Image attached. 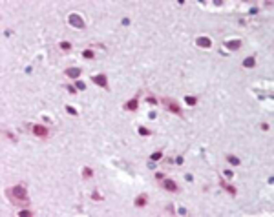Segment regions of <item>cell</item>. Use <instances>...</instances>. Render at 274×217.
Wrapping results in <instances>:
<instances>
[{
	"label": "cell",
	"mask_w": 274,
	"mask_h": 217,
	"mask_svg": "<svg viewBox=\"0 0 274 217\" xmlns=\"http://www.w3.org/2000/svg\"><path fill=\"white\" fill-rule=\"evenodd\" d=\"M6 195L11 197L13 203H17V201H24V203H28V192H26V188L20 186V184H15L13 188L6 190Z\"/></svg>",
	"instance_id": "cell-1"
},
{
	"label": "cell",
	"mask_w": 274,
	"mask_h": 217,
	"mask_svg": "<svg viewBox=\"0 0 274 217\" xmlns=\"http://www.w3.org/2000/svg\"><path fill=\"white\" fill-rule=\"evenodd\" d=\"M161 102L164 104V108H166L168 111H172V113H176V115L183 117V111H181V108H179V104H177L176 100H174V98H166V97H164Z\"/></svg>",
	"instance_id": "cell-2"
},
{
	"label": "cell",
	"mask_w": 274,
	"mask_h": 217,
	"mask_svg": "<svg viewBox=\"0 0 274 217\" xmlns=\"http://www.w3.org/2000/svg\"><path fill=\"white\" fill-rule=\"evenodd\" d=\"M68 22L71 24L73 27H77V29H84V26H86V24H84V20H82V17L81 15H77V13H71L68 17Z\"/></svg>",
	"instance_id": "cell-3"
},
{
	"label": "cell",
	"mask_w": 274,
	"mask_h": 217,
	"mask_svg": "<svg viewBox=\"0 0 274 217\" xmlns=\"http://www.w3.org/2000/svg\"><path fill=\"white\" fill-rule=\"evenodd\" d=\"M31 131H33V135H37V137H40V139H46L48 137V128L46 126H42V124H33L31 126Z\"/></svg>",
	"instance_id": "cell-4"
},
{
	"label": "cell",
	"mask_w": 274,
	"mask_h": 217,
	"mask_svg": "<svg viewBox=\"0 0 274 217\" xmlns=\"http://www.w3.org/2000/svg\"><path fill=\"white\" fill-rule=\"evenodd\" d=\"M92 80H93V84L101 86V88H104V90H110V88H108V78H106V75H104V73L93 75V77H92Z\"/></svg>",
	"instance_id": "cell-5"
},
{
	"label": "cell",
	"mask_w": 274,
	"mask_h": 217,
	"mask_svg": "<svg viewBox=\"0 0 274 217\" xmlns=\"http://www.w3.org/2000/svg\"><path fill=\"white\" fill-rule=\"evenodd\" d=\"M137 108H139V98L137 97L130 98L128 102H124V104H123V110H126V111H137Z\"/></svg>",
	"instance_id": "cell-6"
},
{
	"label": "cell",
	"mask_w": 274,
	"mask_h": 217,
	"mask_svg": "<svg viewBox=\"0 0 274 217\" xmlns=\"http://www.w3.org/2000/svg\"><path fill=\"white\" fill-rule=\"evenodd\" d=\"M163 188L166 192H179V186L174 179H163Z\"/></svg>",
	"instance_id": "cell-7"
},
{
	"label": "cell",
	"mask_w": 274,
	"mask_h": 217,
	"mask_svg": "<svg viewBox=\"0 0 274 217\" xmlns=\"http://www.w3.org/2000/svg\"><path fill=\"white\" fill-rule=\"evenodd\" d=\"M81 73H82V70H81V68H77V66L75 68H68V70H66V77L71 78V80H77V78L81 77Z\"/></svg>",
	"instance_id": "cell-8"
},
{
	"label": "cell",
	"mask_w": 274,
	"mask_h": 217,
	"mask_svg": "<svg viewBox=\"0 0 274 217\" xmlns=\"http://www.w3.org/2000/svg\"><path fill=\"white\" fill-rule=\"evenodd\" d=\"M219 186H221V188L225 190V192H228V194H230L232 197H236V194H238L236 188H234V186H230V184H227V182L223 181V179H219Z\"/></svg>",
	"instance_id": "cell-9"
},
{
	"label": "cell",
	"mask_w": 274,
	"mask_h": 217,
	"mask_svg": "<svg viewBox=\"0 0 274 217\" xmlns=\"http://www.w3.org/2000/svg\"><path fill=\"white\" fill-rule=\"evenodd\" d=\"M225 48L230 49V51H238L241 48V40H227L225 42Z\"/></svg>",
	"instance_id": "cell-10"
},
{
	"label": "cell",
	"mask_w": 274,
	"mask_h": 217,
	"mask_svg": "<svg viewBox=\"0 0 274 217\" xmlns=\"http://www.w3.org/2000/svg\"><path fill=\"white\" fill-rule=\"evenodd\" d=\"M196 44L199 48H212V40L208 37H199L197 40H196Z\"/></svg>",
	"instance_id": "cell-11"
},
{
	"label": "cell",
	"mask_w": 274,
	"mask_h": 217,
	"mask_svg": "<svg viewBox=\"0 0 274 217\" xmlns=\"http://www.w3.org/2000/svg\"><path fill=\"white\" fill-rule=\"evenodd\" d=\"M146 203H148L146 194H141V195L135 199V206H137V208H143V206H146Z\"/></svg>",
	"instance_id": "cell-12"
},
{
	"label": "cell",
	"mask_w": 274,
	"mask_h": 217,
	"mask_svg": "<svg viewBox=\"0 0 274 217\" xmlns=\"http://www.w3.org/2000/svg\"><path fill=\"white\" fill-rule=\"evenodd\" d=\"M241 66L243 68H254V66H256V58H254V57H247L245 60L241 62Z\"/></svg>",
	"instance_id": "cell-13"
},
{
	"label": "cell",
	"mask_w": 274,
	"mask_h": 217,
	"mask_svg": "<svg viewBox=\"0 0 274 217\" xmlns=\"http://www.w3.org/2000/svg\"><path fill=\"white\" fill-rule=\"evenodd\" d=\"M90 177H93V170L90 168V166H84L82 168V179H90Z\"/></svg>",
	"instance_id": "cell-14"
},
{
	"label": "cell",
	"mask_w": 274,
	"mask_h": 217,
	"mask_svg": "<svg viewBox=\"0 0 274 217\" xmlns=\"http://www.w3.org/2000/svg\"><path fill=\"white\" fill-rule=\"evenodd\" d=\"M227 161H228V164H232V166H240V159H238L236 155H230V153H228V155H227Z\"/></svg>",
	"instance_id": "cell-15"
},
{
	"label": "cell",
	"mask_w": 274,
	"mask_h": 217,
	"mask_svg": "<svg viewBox=\"0 0 274 217\" xmlns=\"http://www.w3.org/2000/svg\"><path fill=\"white\" fill-rule=\"evenodd\" d=\"M137 131H139V135H141V137H150L152 135V131L148 130V128H144V126H139Z\"/></svg>",
	"instance_id": "cell-16"
},
{
	"label": "cell",
	"mask_w": 274,
	"mask_h": 217,
	"mask_svg": "<svg viewBox=\"0 0 274 217\" xmlns=\"http://www.w3.org/2000/svg\"><path fill=\"white\" fill-rule=\"evenodd\" d=\"M185 102H186L188 106H196V104H197V98L192 97V95H186V97H185Z\"/></svg>",
	"instance_id": "cell-17"
},
{
	"label": "cell",
	"mask_w": 274,
	"mask_h": 217,
	"mask_svg": "<svg viewBox=\"0 0 274 217\" xmlns=\"http://www.w3.org/2000/svg\"><path fill=\"white\" fill-rule=\"evenodd\" d=\"M82 57L88 58V60H92V58H95V53H93L92 49H84V51H82Z\"/></svg>",
	"instance_id": "cell-18"
},
{
	"label": "cell",
	"mask_w": 274,
	"mask_h": 217,
	"mask_svg": "<svg viewBox=\"0 0 274 217\" xmlns=\"http://www.w3.org/2000/svg\"><path fill=\"white\" fill-rule=\"evenodd\" d=\"M59 48H61L62 51H69V49H71V44H69V42H64V40H62L61 44H59Z\"/></svg>",
	"instance_id": "cell-19"
},
{
	"label": "cell",
	"mask_w": 274,
	"mask_h": 217,
	"mask_svg": "<svg viewBox=\"0 0 274 217\" xmlns=\"http://www.w3.org/2000/svg\"><path fill=\"white\" fill-rule=\"evenodd\" d=\"M75 88H77L79 91H84V90H86V84H84L82 80H79V78H77V80H75Z\"/></svg>",
	"instance_id": "cell-20"
},
{
	"label": "cell",
	"mask_w": 274,
	"mask_h": 217,
	"mask_svg": "<svg viewBox=\"0 0 274 217\" xmlns=\"http://www.w3.org/2000/svg\"><path fill=\"white\" fill-rule=\"evenodd\" d=\"M64 110H66V111L69 113V115H79V111H77V110H75V108H73V106H69V104H68L66 108H64Z\"/></svg>",
	"instance_id": "cell-21"
},
{
	"label": "cell",
	"mask_w": 274,
	"mask_h": 217,
	"mask_svg": "<svg viewBox=\"0 0 274 217\" xmlns=\"http://www.w3.org/2000/svg\"><path fill=\"white\" fill-rule=\"evenodd\" d=\"M146 102H148V104H152V106H156L157 104V98L153 95H150V97H146Z\"/></svg>",
	"instance_id": "cell-22"
},
{
	"label": "cell",
	"mask_w": 274,
	"mask_h": 217,
	"mask_svg": "<svg viewBox=\"0 0 274 217\" xmlns=\"http://www.w3.org/2000/svg\"><path fill=\"white\" fill-rule=\"evenodd\" d=\"M163 157V151H156V153H152V159L150 161H159Z\"/></svg>",
	"instance_id": "cell-23"
},
{
	"label": "cell",
	"mask_w": 274,
	"mask_h": 217,
	"mask_svg": "<svg viewBox=\"0 0 274 217\" xmlns=\"http://www.w3.org/2000/svg\"><path fill=\"white\" fill-rule=\"evenodd\" d=\"M28 215H33V212H29V210H22V212H18V217H28Z\"/></svg>",
	"instance_id": "cell-24"
},
{
	"label": "cell",
	"mask_w": 274,
	"mask_h": 217,
	"mask_svg": "<svg viewBox=\"0 0 274 217\" xmlns=\"http://www.w3.org/2000/svg\"><path fill=\"white\" fill-rule=\"evenodd\" d=\"M92 199H93V201H102V197H101L99 192H93V194H92Z\"/></svg>",
	"instance_id": "cell-25"
},
{
	"label": "cell",
	"mask_w": 274,
	"mask_h": 217,
	"mask_svg": "<svg viewBox=\"0 0 274 217\" xmlns=\"http://www.w3.org/2000/svg\"><path fill=\"white\" fill-rule=\"evenodd\" d=\"M177 214H179V215H186L188 212H186V208H185V206H179V208H177Z\"/></svg>",
	"instance_id": "cell-26"
},
{
	"label": "cell",
	"mask_w": 274,
	"mask_h": 217,
	"mask_svg": "<svg viewBox=\"0 0 274 217\" xmlns=\"http://www.w3.org/2000/svg\"><path fill=\"white\" fill-rule=\"evenodd\" d=\"M156 179H157V181H163V179H164V173H163V171H157V173H156Z\"/></svg>",
	"instance_id": "cell-27"
},
{
	"label": "cell",
	"mask_w": 274,
	"mask_h": 217,
	"mask_svg": "<svg viewBox=\"0 0 274 217\" xmlns=\"http://www.w3.org/2000/svg\"><path fill=\"white\" fill-rule=\"evenodd\" d=\"M4 135H6V137H7V139H11L13 142H15V141H17V139H15V135H13V133H9V131H6V133H4Z\"/></svg>",
	"instance_id": "cell-28"
},
{
	"label": "cell",
	"mask_w": 274,
	"mask_h": 217,
	"mask_svg": "<svg viewBox=\"0 0 274 217\" xmlns=\"http://www.w3.org/2000/svg\"><path fill=\"white\" fill-rule=\"evenodd\" d=\"M234 173H232V170H225V177H228V179H230Z\"/></svg>",
	"instance_id": "cell-29"
},
{
	"label": "cell",
	"mask_w": 274,
	"mask_h": 217,
	"mask_svg": "<svg viewBox=\"0 0 274 217\" xmlns=\"http://www.w3.org/2000/svg\"><path fill=\"white\" fill-rule=\"evenodd\" d=\"M148 117H150V119L153 121V119H156V117H157V113H156V111H150V113H148Z\"/></svg>",
	"instance_id": "cell-30"
},
{
	"label": "cell",
	"mask_w": 274,
	"mask_h": 217,
	"mask_svg": "<svg viewBox=\"0 0 274 217\" xmlns=\"http://www.w3.org/2000/svg\"><path fill=\"white\" fill-rule=\"evenodd\" d=\"M166 210H168V214H176V212H174V206H172V204H168V206H166Z\"/></svg>",
	"instance_id": "cell-31"
},
{
	"label": "cell",
	"mask_w": 274,
	"mask_h": 217,
	"mask_svg": "<svg viewBox=\"0 0 274 217\" xmlns=\"http://www.w3.org/2000/svg\"><path fill=\"white\" fill-rule=\"evenodd\" d=\"M258 11H260V9H258V7H252V9H248V13H250V15H256Z\"/></svg>",
	"instance_id": "cell-32"
},
{
	"label": "cell",
	"mask_w": 274,
	"mask_h": 217,
	"mask_svg": "<svg viewBox=\"0 0 274 217\" xmlns=\"http://www.w3.org/2000/svg\"><path fill=\"white\" fill-rule=\"evenodd\" d=\"M68 91H69V93H71V95H73V93L77 91V88H73V86H68Z\"/></svg>",
	"instance_id": "cell-33"
},
{
	"label": "cell",
	"mask_w": 274,
	"mask_h": 217,
	"mask_svg": "<svg viewBox=\"0 0 274 217\" xmlns=\"http://www.w3.org/2000/svg\"><path fill=\"white\" fill-rule=\"evenodd\" d=\"M176 162H177V164H179V166H181V164H183V162H185V159H183V157H177V159H176Z\"/></svg>",
	"instance_id": "cell-34"
},
{
	"label": "cell",
	"mask_w": 274,
	"mask_h": 217,
	"mask_svg": "<svg viewBox=\"0 0 274 217\" xmlns=\"http://www.w3.org/2000/svg\"><path fill=\"white\" fill-rule=\"evenodd\" d=\"M42 121H44V122H49V124H51V119H49L48 115H44V117H42Z\"/></svg>",
	"instance_id": "cell-35"
},
{
	"label": "cell",
	"mask_w": 274,
	"mask_h": 217,
	"mask_svg": "<svg viewBox=\"0 0 274 217\" xmlns=\"http://www.w3.org/2000/svg\"><path fill=\"white\" fill-rule=\"evenodd\" d=\"M261 130H263V131H267V130H269V124H265V122H263V124H261Z\"/></svg>",
	"instance_id": "cell-36"
}]
</instances>
